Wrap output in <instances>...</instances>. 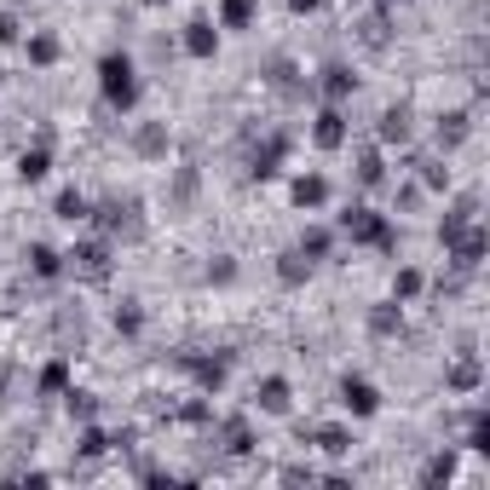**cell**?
Instances as JSON below:
<instances>
[{
  "instance_id": "b9f144b4",
  "label": "cell",
  "mask_w": 490,
  "mask_h": 490,
  "mask_svg": "<svg viewBox=\"0 0 490 490\" xmlns=\"http://www.w3.org/2000/svg\"><path fill=\"white\" fill-rule=\"evenodd\" d=\"M381 6H387V0H381Z\"/></svg>"
},
{
  "instance_id": "9c48e42d",
  "label": "cell",
  "mask_w": 490,
  "mask_h": 490,
  "mask_svg": "<svg viewBox=\"0 0 490 490\" xmlns=\"http://www.w3.org/2000/svg\"><path fill=\"white\" fill-rule=\"evenodd\" d=\"M283 151H289V139H283V133H272V139H265L260 151H254L249 174H254V179H272V174H277V162H283Z\"/></svg>"
},
{
  "instance_id": "ac0fdd59",
  "label": "cell",
  "mask_w": 490,
  "mask_h": 490,
  "mask_svg": "<svg viewBox=\"0 0 490 490\" xmlns=\"http://www.w3.org/2000/svg\"><path fill=\"white\" fill-rule=\"evenodd\" d=\"M358 41L363 46H387L392 41V18H387V12H370V18L358 23Z\"/></svg>"
},
{
  "instance_id": "d590c367",
  "label": "cell",
  "mask_w": 490,
  "mask_h": 490,
  "mask_svg": "<svg viewBox=\"0 0 490 490\" xmlns=\"http://www.w3.org/2000/svg\"><path fill=\"white\" fill-rule=\"evenodd\" d=\"M76 450H81V456L93 461V456H104V450H110V438L98 433V427H87V433H81V445H76Z\"/></svg>"
},
{
  "instance_id": "4fadbf2b",
  "label": "cell",
  "mask_w": 490,
  "mask_h": 490,
  "mask_svg": "<svg viewBox=\"0 0 490 490\" xmlns=\"http://www.w3.org/2000/svg\"><path fill=\"white\" fill-rule=\"evenodd\" d=\"M254 398H260V410H265V415H283V410H289V381H283V375H265Z\"/></svg>"
},
{
  "instance_id": "5b68a950",
  "label": "cell",
  "mask_w": 490,
  "mask_h": 490,
  "mask_svg": "<svg viewBox=\"0 0 490 490\" xmlns=\"http://www.w3.org/2000/svg\"><path fill=\"white\" fill-rule=\"evenodd\" d=\"M445 249H450V254H456V265H461V272H473V265H479V260H485V249H490V237H485V231H479V225H461V231H456V237H450V242H445Z\"/></svg>"
},
{
  "instance_id": "83f0119b",
  "label": "cell",
  "mask_w": 490,
  "mask_h": 490,
  "mask_svg": "<svg viewBox=\"0 0 490 490\" xmlns=\"http://www.w3.org/2000/svg\"><path fill=\"white\" fill-rule=\"evenodd\" d=\"M317 445H323L329 456H347V450H352V433H347V427H317Z\"/></svg>"
},
{
  "instance_id": "d4e9b609",
  "label": "cell",
  "mask_w": 490,
  "mask_h": 490,
  "mask_svg": "<svg viewBox=\"0 0 490 490\" xmlns=\"http://www.w3.org/2000/svg\"><path fill=\"white\" fill-rule=\"evenodd\" d=\"M87 214H93V202H87L81 191H64V196H58V219H69V225H76V219H87Z\"/></svg>"
},
{
  "instance_id": "60d3db41",
  "label": "cell",
  "mask_w": 490,
  "mask_h": 490,
  "mask_svg": "<svg viewBox=\"0 0 490 490\" xmlns=\"http://www.w3.org/2000/svg\"><path fill=\"white\" fill-rule=\"evenodd\" d=\"M0 404H6V387H0Z\"/></svg>"
},
{
  "instance_id": "44dd1931",
  "label": "cell",
  "mask_w": 490,
  "mask_h": 490,
  "mask_svg": "<svg viewBox=\"0 0 490 490\" xmlns=\"http://www.w3.org/2000/svg\"><path fill=\"white\" fill-rule=\"evenodd\" d=\"M404 329V317H398V306H375L370 312V335H381V340H392Z\"/></svg>"
},
{
  "instance_id": "f546056e",
  "label": "cell",
  "mask_w": 490,
  "mask_h": 490,
  "mask_svg": "<svg viewBox=\"0 0 490 490\" xmlns=\"http://www.w3.org/2000/svg\"><path fill=\"white\" fill-rule=\"evenodd\" d=\"M64 387H69V363H64V358H53V363L41 370V392H64Z\"/></svg>"
},
{
  "instance_id": "8992f818",
  "label": "cell",
  "mask_w": 490,
  "mask_h": 490,
  "mask_svg": "<svg viewBox=\"0 0 490 490\" xmlns=\"http://www.w3.org/2000/svg\"><path fill=\"white\" fill-rule=\"evenodd\" d=\"M312 139H317V151H340V144H347V116H340L335 104L317 110L312 116Z\"/></svg>"
},
{
  "instance_id": "7402d4cb",
  "label": "cell",
  "mask_w": 490,
  "mask_h": 490,
  "mask_svg": "<svg viewBox=\"0 0 490 490\" xmlns=\"http://www.w3.org/2000/svg\"><path fill=\"white\" fill-rule=\"evenodd\" d=\"M133 144H139V156H167V127H162V121H151V127H139V139H133Z\"/></svg>"
},
{
  "instance_id": "7c38bea8",
  "label": "cell",
  "mask_w": 490,
  "mask_h": 490,
  "mask_svg": "<svg viewBox=\"0 0 490 490\" xmlns=\"http://www.w3.org/2000/svg\"><path fill=\"white\" fill-rule=\"evenodd\" d=\"M468 133H473V116H468V110H450V116H438V144H445V151H456Z\"/></svg>"
},
{
  "instance_id": "8d00e7d4",
  "label": "cell",
  "mask_w": 490,
  "mask_h": 490,
  "mask_svg": "<svg viewBox=\"0 0 490 490\" xmlns=\"http://www.w3.org/2000/svg\"><path fill=\"white\" fill-rule=\"evenodd\" d=\"M392 289H398V300H410V294H421V272H398V283H392Z\"/></svg>"
},
{
  "instance_id": "836d02e7",
  "label": "cell",
  "mask_w": 490,
  "mask_h": 490,
  "mask_svg": "<svg viewBox=\"0 0 490 490\" xmlns=\"http://www.w3.org/2000/svg\"><path fill=\"white\" fill-rule=\"evenodd\" d=\"M300 254H306V260H323V254H329V231H306V237H300Z\"/></svg>"
},
{
  "instance_id": "1f68e13d",
  "label": "cell",
  "mask_w": 490,
  "mask_h": 490,
  "mask_svg": "<svg viewBox=\"0 0 490 490\" xmlns=\"http://www.w3.org/2000/svg\"><path fill=\"white\" fill-rule=\"evenodd\" d=\"M139 329H144V312H139V306H116V335H139Z\"/></svg>"
},
{
  "instance_id": "5bb4252c",
  "label": "cell",
  "mask_w": 490,
  "mask_h": 490,
  "mask_svg": "<svg viewBox=\"0 0 490 490\" xmlns=\"http://www.w3.org/2000/svg\"><path fill=\"white\" fill-rule=\"evenodd\" d=\"M323 202H329V179L323 174L294 179V208H323Z\"/></svg>"
},
{
  "instance_id": "6da1fadb",
  "label": "cell",
  "mask_w": 490,
  "mask_h": 490,
  "mask_svg": "<svg viewBox=\"0 0 490 490\" xmlns=\"http://www.w3.org/2000/svg\"><path fill=\"white\" fill-rule=\"evenodd\" d=\"M340 231H347L352 242H363V249H381V254L398 249V231H392V219L375 214V208H347V214H340Z\"/></svg>"
},
{
  "instance_id": "4dcf8cb0",
  "label": "cell",
  "mask_w": 490,
  "mask_h": 490,
  "mask_svg": "<svg viewBox=\"0 0 490 490\" xmlns=\"http://www.w3.org/2000/svg\"><path fill=\"white\" fill-rule=\"evenodd\" d=\"M381 179H387L381 156H375V151H363V156H358V185H381Z\"/></svg>"
},
{
  "instance_id": "277c9868",
  "label": "cell",
  "mask_w": 490,
  "mask_h": 490,
  "mask_svg": "<svg viewBox=\"0 0 490 490\" xmlns=\"http://www.w3.org/2000/svg\"><path fill=\"white\" fill-rule=\"evenodd\" d=\"M64 265L87 283H104L110 277V242H76V254H64Z\"/></svg>"
},
{
  "instance_id": "74e56055",
  "label": "cell",
  "mask_w": 490,
  "mask_h": 490,
  "mask_svg": "<svg viewBox=\"0 0 490 490\" xmlns=\"http://www.w3.org/2000/svg\"><path fill=\"white\" fill-rule=\"evenodd\" d=\"M18 41V18H12V12H0V46H12Z\"/></svg>"
},
{
  "instance_id": "484cf974",
  "label": "cell",
  "mask_w": 490,
  "mask_h": 490,
  "mask_svg": "<svg viewBox=\"0 0 490 490\" xmlns=\"http://www.w3.org/2000/svg\"><path fill=\"white\" fill-rule=\"evenodd\" d=\"M29 64H58V35H29Z\"/></svg>"
},
{
  "instance_id": "8fae6325",
  "label": "cell",
  "mask_w": 490,
  "mask_h": 490,
  "mask_svg": "<svg viewBox=\"0 0 490 490\" xmlns=\"http://www.w3.org/2000/svg\"><path fill=\"white\" fill-rule=\"evenodd\" d=\"M317 87H323V98H329V104H340V98H352V87H358V76H352L347 64H329Z\"/></svg>"
},
{
  "instance_id": "ba28073f",
  "label": "cell",
  "mask_w": 490,
  "mask_h": 490,
  "mask_svg": "<svg viewBox=\"0 0 490 490\" xmlns=\"http://www.w3.org/2000/svg\"><path fill=\"white\" fill-rule=\"evenodd\" d=\"M185 53L191 58H214L219 53V35H214V23H208V18H191L185 23Z\"/></svg>"
},
{
  "instance_id": "d6986e66",
  "label": "cell",
  "mask_w": 490,
  "mask_h": 490,
  "mask_svg": "<svg viewBox=\"0 0 490 490\" xmlns=\"http://www.w3.org/2000/svg\"><path fill=\"white\" fill-rule=\"evenodd\" d=\"M29 272L35 277H58V272H64V254L46 249V242H35V249H29Z\"/></svg>"
},
{
  "instance_id": "3957f363",
  "label": "cell",
  "mask_w": 490,
  "mask_h": 490,
  "mask_svg": "<svg viewBox=\"0 0 490 490\" xmlns=\"http://www.w3.org/2000/svg\"><path fill=\"white\" fill-rule=\"evenodd\" d=\"M87 219H98V225L110 231V237H139L144 231V219H139V202L133 196H110L98 214H87Z\"/></svg>"
},
{
  "instance_id": "30bf717a",
  "label": "cell",
  "mask_w": 490,
  "mask_h": 490,
  "mask_svg": "<svg viewBox=\"0 0 490 490\" xmlns=\"http://www.w3.org/2000/svg\"><path fill=\"white\" fill-rule=\"evenodd\" d=\"M179 370H191L202 387H219V381H225V358H196V352H179Z\"/></svg>"
},
{
  "instance_id": "e575fe53",
  "label": "cell",
  "mask_w": 490,
  "mask_h": 490,
  "mask_svg": "<svg viewBox=\"0 0 490 490\" xmlns=\"http://www.w3.org/2000/svg\"><path fill=\"white\" fill-rule=\"evenodd\" d=\"M415 167H421V179H427V185H433V191H445V185H450V167H438L433 156H421V162H415Z\"/></svg>"
},
{
  "instance_id": "9a60e30c",
  "label": "cell",
  "mask_w": 490,
  "mask_h": 490,
  "mask_svg": "<svg viewBox=\"0 0 490 490\" xmlns=\"http://www.w3.org/2000/svg\"><path fill=\"white\" fill-rule=\"evenodd\" d=\"M219 438H225V450H231V456H249V450H254V433H249V421H242V415L219 421Z\"/></svg>"
},
{
  "instance_id": "d6a6232c",
  "label": "cell",
  "mask_w": 490,
  "mask_h": 490,
  "mask_svg": "<svg viewBox=\"0 0 490 490\" xmlns=\"http://www.w3.org/2000/svg\"><path fill=\"white\" fill-rule=\"evenodd\" d=\"M64 404H69V415H76V421H93V415H98V398H93V392H64Z\"/></svg>"
},
{
  "instance_id": "4316f807",
  "label": "cell",
  "mask_w": 490,
  "mask_h": 490,
  "mask_svg": "<svg viewBox=\"0 0 490 490\" xmlns=\"http://www.w3.org/2000/svg\"><path fill=\"white\" fill-rule=\"evenodd\" d=\"M265 81H272L277 93H294V87H300V81H294V64H289V58H272V64H265Z\"/></svg>"
},
{
  "instance_id": "f1b7e54d",
  "label": "cell",
  "mask_w": 490,
  "mask_h": 490,
  "mask_svg": "<svg viewBox=\"0 0 490 490\" xmlns=\"http://www.w3.org/2000/svg\"><path fill=\"white\" fill-rule=\"evenodd\" d=\"M421 479H427V485H450V479H456V456H450V450H445V456H433Z\"/></svg>"
},
{
  "instance_id": "f35d334b",
  "label": "cell",
  "mask_w": 490,
  "mask_h": 490,
  "mask_svg": "<svg viewBox=\"0 0 490 490\" xmlns=\"http://www.w3.org/2000/svg\"><path fill=\"white\" fill-rule=\"evenodd\" d=\"M289 6H294V12H312V6H317V0H289Z\"/></svg>"
},
{
  "instance_id": "7a4b0ae2",
  "label": "cell",
  "mask_w": 490,
  "mask_h": 490,
  "mask_svg": "<svg viewBox=\"0 0 490 490\" xmlns=\"http://www.w3.org/2000/svg\"><path fill=\"white\" fill-rule=\"evenodd\" d=\"M98 87L116 110H133L139 104V76H133V58L127 53H104L98 58Z\"/></svg>"
},
{
  "instance_id": "603a6c76",
  "label": "cell",
  "mask_w": 490,
  "mask_h": 490,
  "mask_svg": "<svg viewBox=\"0 0 490 490\" xmlns=\"http://www.w3.org/2000/svg\"><path fill=\"white\" fill-rule=\"evenodd\" d=\"M445 381L456 387V392H473V387H479V358H461V363H450V375H445Z\"/></svg>"
},
{
  "instance_id": "52a82bcc",
  "label": "cell",
  "mask_w": 490,
  "mask_h": 490,
  "mask_svg": "<svg viewBox=\"0 0 490 490\" xmlns=\"http://www.w3.org/2000/svg\"><path fill=\"white\" fill-rule=\"evenodd\" d=\"M340 404H347L352 415H375L381 410V392L363 381V375H347V381H340Z\"/></svg>"
},
{
  "instance_id": "ab89813d",
  "label": "cell",
  "mask_w": 490,
  "mask_h": 490,
  "mask_svg": "<svg viewBox=\"0 0 490 490\" xmlns=\"http://www.w3.org/2000/svg\"><path fill=\"white\" fill-rule=\"evenodd\" d=\"M144 6H162V0H144Z\"/></svg>"
},
{
  "instance_id": "2e32d148",
  "label": "cell",
  "mask_w": 490,
  "mask_h": 490,
  "mask_svg": "<svg viewBox=\"0 0 490 490\" xmlns=\"http://www.w3.org/2000/svg\"><path fill=\"white\" fill-rule=\"evenodd\" d=\"M277 277H283L289 289H300L306 277H312V260H306L300 249H289V254H277Z\"/></svg>"
},
{
  "instance_id": "ffe728a7",
  "label": "cell",
  "mask_w": 490,
  "mask_h": 490,
  "mask_svg": "<svg viewBox=\"0 0 490 490\" xmlns=\"http://www.w3.org/2000/svg\"><path fill=\"white\" fill-rule=\"evenodd\" d=\"M254 12H260V0H225V6H219V18H225V29H249Z\"/></svg>"
},
{
  "instance_id": "cb8c5ba5",
  "label": "cell",
  "mask_w": 490,
  "mask_h": 490,
  "mask_svg": "<svg viewBox=\"0 0 490 490\" xmlns=\"http://www.w3.org/2000/svg\"><path fill=\"white\" fill-rule=\"evenodd\" d=\"M381 139H387V144H404V139H410V110H387V116H381Z\"/></svg>"
},
{
  "instance_id": "e0dca14e",
  "label": "cell",
  "mask_w": 490,
  "mask_h": 490,
  "mask_svg": "<svg viewBox=\"0 0 490 490\" xmlns=\"http://www.w3.org/2000/svg\"><path fill=\"white\" fill-rule=\"evenodd\" d=\"M46 167H53V156H46V144H35V151L18 156V179L23 185H35V179H46Z\"/></svg>"
}]
</instances>
